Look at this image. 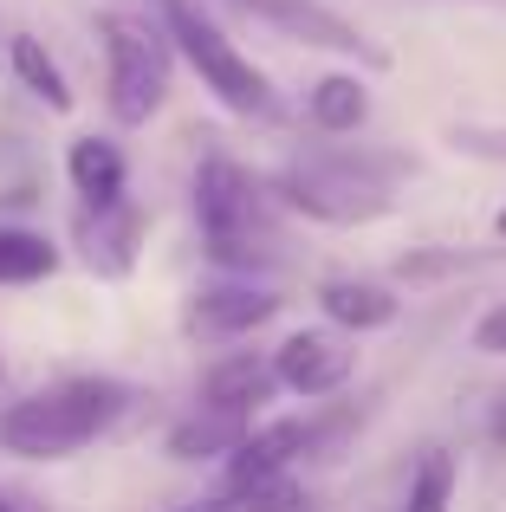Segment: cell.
I'll return each instance as SVG.
<instances>
[{
	"mask_svg": "<svg viewBox=\"0 0 506 512\" xmlns=\"http://www.w3.org/2000/svg\"><path fill=\"white\" fill-rule=\"evenodd\" d=\"M305 117H312L325 137H344V130H357L370 117V91L357 72H325L312 91H305Z\"/></svg>",
	"mask_w": 506,
	"mask_h": 512,
	"instance_id": "cell-14",
	"label": "cell"
},
{
	"mask_svg": "<svg viewBox=\"0 0 506 512\" xmlns=\"http://www.w3.org/2000/svg\"><path fill=\"white\" fill-rule=\"evenodd\" d=\"M7 65H13V78H20V85L33 91L39 104H46V111H72V85H65L59 59L46 52V39L13 33V39H7Z\"/></svg>",
	"mask_w": 506,
	"mask_h": 512,
	"instance_id": "cell-15",
	"label": "cell"
},
{
	"mask_svg": "<svg viewBox=\"0 0 506 512\" xmlns=\"http://www.w3.org/2000/svg\"><path fill=\"white\" fill-rule=\"evenodd\" d=\"M448 493H455V461L429 454L416 467V487H409V512H448Z\"/></svg>",
	"mask_w": 506,
	"mask_h": 512,
	"instance_id": "cell-18",
	"label": "cell"
},
{
	"mask_svg": "<svg viewBox=\"0 0 506 512\" xmlns=\"http://www.w3.org/2000/svg\"><path fill=\"white\" fill-rule=\"evenodd\" d=\"M208 512H299V487L292 474H266V480H241L221 500H208Z\"/></svg>",
	"mask_w": 506,
	"mask_h": 512,
	"instance_id": "cell-17",
	"label": "cell"
},
{
	"mask_svg": "<svg viewBox=\"0 0 506 512\" xmlns=\"http://www.w3.org/2000/svg\"><path fill=\"white\" fill-rule=\"evenodd\" d=\"M98 39H104V98H111L117 124H150L169 98V33L137 13H98Z\"/></svg>",
	"mask_w": 506,
	"mask_h": 512,
	"instance_id": "cell-5",
	"label": "cell"
},
{
	"mask_svg": "<svg viewBox=\"0 0 506 512\" xmlns=\"http://www.w3.org/2000/svg\"><path fill=\"white\" fill-rule=\"evenodd\" d=\"M253 435V415H228V409H195L189 422L169 428V454L176 461H215V454H234Z\"/></svg>",
	"mask_w": 506,
	"mask_h": 512,
	"instance_id": "cell-13",
	"label": "cell"
},
{
	"mask_svg": "<svg viewBox=\"0 0 506 512\" xmlns=\"http://www.w3.org/2000/svg\"><path fill=\"white\" fill-rule=\"evenodd\" d=\"M455 150L487 156V163H506V130H455Z\"/></svg>",
	"mask_w": 506,
	"mask_h": 512,
	"instance_id": "cell-20",
	"label": "cell"
},
{
	"mask_svg": "<svg viewBox=\"0 0 506 512\" xmlns=\"http://www.w3.org/2000/svg\"><path fill=\"white\" fill-rule=\"evenodd\" d=\"M65 175H72L78 201L85 208H117L124 201V150H117L111 137H78L72 150H65Z\"/></svg>",
	"mask_w": 506,
	"mask_h": 512,
	"instance_id": "cell-11",
	"label": "cell"
},
{
	"mask_svg": "<svg viewBox=\"0 0 506 512\" xmlns=\"http://www.w3.org/2000/svg\"><path fill=\"white\" fill-rule=\"evenodd\" d=\"M234 7L247 13V20L273 26V33L299 39V46L312 52H338V59H364V65H390V52L377 46V39L364 33V26H351L338 7H325V0H234Z\"/></svg>",
	"mask_w": 506,
	"mask_h": 512,
	"instance_id": "cell-6",
	"label": "cell"
},
{
	"mask_svg": "<svg viewBox=\"0 0 506 512\" xmlns=\"http://www.w3.org/2000/svg\"><path fill=\"white\" fill-rule=\"evenodd\" d=\"M396 163L390 156H299V163L279 169V201L305 221H325V227H370L396 208V188H390Z\"/></svg>",
	"mask_w": 506,
	"mask_h": 512,
	"instance_id": "cell-2",
	"label": "cell"
},
{
	"mask_svg": "<svg viewBox=\"0 0 506 512\" xmlns=\"http://www.w3.org/2000/svg\"><path fill=\"white\" fill-rule=\"evenodd\" d=\"M195 221L202 240L215 253V266L253 273V266L273 260V214H266V188L253 182L241 163L228 156H208L195 169Z\"/></svg>",
	"mask_w": 506,
	"mask_h": 512,
	"instance_id": "cell-3",
	"label": "cell"
},
{
	"mask_svg": "<svg viewBox=\"0 0 506 512\" xmlns=\"http://www.w3.org/2000/svg\"><path fill=\"white\" fill-rule=\"evenodd\" d=\"M0 512H13V500H7V493H0Z\"/></svg>",
	"mask_w": 506,
	"mask_h": 512,
	"instance_id": "cell-23",
	"label": "cell"
},
{
	"mask_svg": "<svg viewBox=\"0 0 506 512\" xmlns=\"http://www.w3.org/2000/svg\"><path fill=\"white\" fill-rule=\"evenodd\" d=\"M156 7H163L169 46L202 72V85L215 91L228 111H241V117H279V98H273V85H266V72L247 59L241 46H234L228 33H221L215 13H208L202 0H156Z\"/></svg>",
	"mask_w": 506,
	"mask_h": 512,
	"instance_id": "cell-4",
	"label": "cell"
},
{
	"mask_svg": "<svg viewBox=\"0 0 506 512\" xmlns=\"http://www.w3.org/2000/svg\"><path fill=\"white\" fill-rule=\"evenodd\" d=\"M474 350H487V357H506V305H500V312H487L481 325H474Z\"/></svg>",
	"mask_w": 506,
	"mask_h": 512,
	"instance_id": "cell-21",
	"label": "cell"
},
{
	"mask_svg": "<svg viewBox=\"0 0 506 512\" xmlns=\"http://www.w3.org/2000/svg\"><path fill=\"white\" fill-rule=\"evenodd\" d=\"M78 247H85L91 273L124 279L130 266H137V247H143V214L130 208V201H117V208H85V221H78Z\"/></svg>",
	"mask_w": 506,
	"mask_h": 512,
	"instance_id": "cell-9",
	"label": "cell"
},
{
	"mask_svg": "<svg viewBox=\"0 0 506 512\" xmlns=\"http://www.w3.org/2000/svg\"><path fill=\"white\" fill-rule=\"evenodd\" d=\"M318 305H325L331 325L344 331H383L396 325V292L390 286H370V279H325L318 286Z\"/></svg>",
	"mask_w": 506,
	"mask_h": 512,
	"instance_id": "cell-12",
	"label": "cell"
},
{
	"mask_svg": "<svg viewBox=\"0 0 506 512\" xmlns=\"http://www.w3.org/2000/svg\"><path fill=\"white\" fill-rule=\"evenodd\" d=\"M468 266H481V253H409L396 273L409 279V286H429V279H448V273H468Z\"/></svg>",
	"mask_w": 506,
	"mask_h": 512,
	"instance_id": "cell-19",
	"label": "cell"
},
{
	"mask_svg": "<svg viewBox=\"0 0 506 512\" xmlns=\"http://www.w3.org/2000/svg\"><path fill=\"white\" fill-rule=\"evenodd\" d=\"M124 415V383L111 376H72L59 389H39L0 409V448L20 461H65L85 441H98L104 428Z\"/></svg>",
	"mask_w": 506,
	"mask_h": 512,
	"instance_id": "cell-1",
	"label": "cell"
},
{
	"mask_svg": "<svg viewBox=\"0 0 506 512\" xmlns=\"http://www.w3.org/2000/svg\"><path fill=\"white\" fill-rule=\"evenodd\" d=\"M273 370H279V389H292V396H331V389L351 383L357 350L344 344L338 331H292V338L279 344Z\"/></svg>",
	"mask_w": 506,
	"mask_h": 512,
	"instance_id": "cell-8",
	"label": "cell"
},
{
	"mask_svg": "<svg viewBox=\"0 0 506 512\" xmlns=\"http://www.w3.org/2000/svg\"><path fill=\"white\" fill-rule=\"evenodd\" d=\"M59 273V247L33 227H0V286H39Z\"/></svg>",
	"mask_w": 506,
	"mask_h": 512,
	"instance_id": "cell-16",
	"label": "cell"
},
{
	"mask_svg": "<svg viewBox=\"0 0 506 512\" xmlns=\"http://www.w3.org/2000/svg\"><path fill=\"white\" fill-rule=\"evenodd\" d=\"M494 227H500V240H506V208H500V221H494Z\"/></svg>",
	"mask_w": 506,
	"mask_h": 512,
	"instance_id": "cell-22",
	"label": "cell"
},
{
	"mask_svg": "<svg viewBox=\"0 0 506 512\" xmlns=\"http://www.w3.org/2000/svg\"><path fill=\"white\" fill-rule=\"evenodd\" d=\"M266 318H279V292L273 286H253V279H215L189 299V331L208 344H228L260 331Z\"/></svg>",
	"mask_w": 506,
	"mask_h": 512,
	"instance_id": "cell-7",
	"label": "cell"
},
{
	"mask_svg": "<svg viewBox=\"0 0 506 512\" xmlns=\"http://www.w3.org/2000/svg\"><path fill=\"white\" fill-rule=\"evenodd\" d=\"M189 512H208V506H189Z\"/></svg>",
	"mask_w": 506,
	"mask_h": 512,
	"instance_id": "cell-24",
	"label": "cell"
},
{
	"mask_svg": "<svg viewBox=\"0 0 506 512\" xmlns=\"http://www.w3.org/2000/svg\"><path fill=\"white\" fill-rule=\"evenodd\" d=\"M273 396H279V370L260 363L253 350L221 357L215 370L202 376V402H208V409H228V415H253L260 402H273Z\"/></svg>",
	"mask_w": 506,
	"mask_h": 512,
	"instance_id": "cell-10",
	"label": "cell"
},
{
	"mask_svg": "<svg viewBox=\"0 0 506 512\" xmlns=\"http://www.w3.org/2000/svg\"><path fill=\"white\" fill-rule=\"evenodd\" d=\"M299 512H305V506H299Z\"/></svg>",
	"mask_w": 506,
	"mask_h": 512,
	"instance_id": "cell-25",
	"label": "cell"
}]
</instances>
